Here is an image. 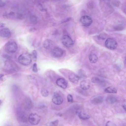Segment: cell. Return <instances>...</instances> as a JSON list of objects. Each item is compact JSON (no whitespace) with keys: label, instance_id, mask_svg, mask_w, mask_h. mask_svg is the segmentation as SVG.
<instances>
[{"label":"cell","instance_id":"cell-1","mask_svg":"<svg viewBox=\"0 0 126 126\" xmlns=\"http://www.w3.org/2000/svg\"><path fill=\"white\" fill-rule=\"evenodd\" d=\"M18 60L20 64L25 66L29 65L32 61L31 55L27 53H23L20 55L19 57Z\"/></svg>","mask_w":126,"mask_h":126},{"label":"cell","instance_id":"cell-2","mask_svg":"<svg viewBox=\"0 0 126 126\" xmlns=\"http://www.w3.org/2000/svg\"><path fill=\"white\" fill-rule=\"evenodd\" d=\"M4 68L6 71L10 73L16 72L18 69L16 63L13 61L10 60L6 62Z\"/></svg>","mask_w":126,"mask_h":126},{"label":"cell","instance_id":"cell-3","mask_svg":"<svg viewBox=\"0 0 126 126\" xmlns=\"http://www.w3.org/2000/svg\"><path fill=\"white\" fill-rule=\"evenodd\" d=\"M5 48L8 52L14 53L16 51L18 47L16 43L13 41H9L5 45Z\"/></svg>","mask_w":126,"mask_h":126},{"label":"cell","instance_id":"cell-4","mask_svg":"<svg viewBox=\"0 0 126 126\" xmlns=\"http://www.w3.org/2000/svg\"><path fill=\"white\" fill-rule=\"evenodd\" d=\"M106 47L110 49L114 50L116 49L117 46V43L113 39L109 38L107 39L105 42Z\"/></svg>","mask_w":126,"mask_h":126},{"label":"cell","instance_id":"cell-5","mask_svg":"<svg viewBox=\"0 0 126 126\" xmlns=\"http://www.w3.org/2000/svg\"><path fill=\"white\" fill-rule=\"evenodd\" d=\"M28 120L30 123L33 125L38 124L41 120L40 116L35 113H32L29 116Z\"/></svg>","mask_w":126,"mask_h":126},{"label":"cell","instance_id":"cell-6","mask_svg":"<svg viewBox=\"0 0 126 126\" xmlns=\"http://www.w3.org/2000/svg\"><path fill=\"white\" fill-rule=\"evenodd\" d=\"M62 42L65 47H70L72 46L74 43L72 38L68 35H64L62 39Z\"/></svg>","mask_w":126,"mask_h":126},{"label":"cell","instance_id":"cell-7","mask_svg":"<svg viewBox=\"0 0 126 126\" xmlns=\"http://www.w3.org/2000/svg\"><path fill=\"white\" fill-rule=\"evenodd\" d=\"M81 24L84 26L88 27L92 23L93 20L91 18L88 16H84L81 17L80 19Z\"/></svg>","mask_w":126,"mask_h":126},{"label":"cell","instance_id":"cell-8","mask_svg":"<svg viewBox=\"0 0 126 126\" xmlns=\"http://www.w3.org/2000/svg\"><path fill=\"white\" fill-rule=\"evenodd\" d=\"M52 101L55 104L59 105L61 104L63 102L62 97L59 94L54 93L52 97Z\"/></svg>","mask_w":126,"mask_h":126},{"label":"cell","instance_id":"cell-9","mask_svg":"<svg viewBox=\"0 0 126 126\" xmlns=\"http://www.w3.org/2000/svg\"><path fill=\"white\" fill-rule=\"evenodd\" d=\"M52 53V56L54 57L59 58L63 56L64 51L61 48L58 47H56L53 49Z\"/></svg>","mask_w":126,"mask_h":126},{"label":"cell","instance_id":"cell-10","mask_svg":"<svg viewBox=\"0 0 126 126\" xmlns=\"http://www.w3.org/2000/svg\"><path fill=\"white\" fill-rule=\"evenodd\" d=\"M56 83L58 86L63 89H66L68 85L67 81L65 79L62 78L58 79L56 80Z\"/></svg>","mask_w":126,"mask_h":126},{"label":"cell","instance_id":"cell-11","mask_svg":"<svg viewBox=\"0 0 126 126\" xmlns=\"http://www.w3.org/2000/svg\"><path fill=\"white\" fill-rule=\"evenodd\" d=\"M11 35V32L9 29L8 28H3L0 30V35L2 37L9 38Z\"/></svg>","mask_w":126,"mask_h":126},{"label":"cell","instance_id":"cell-12","mask_svg":"<svg viewBox=\"0 0 126 126\" xmlns=\"http://www.w3.org/2000/svg\"><path fill=\"white\" fill-rule=\"evenodd\" d=\"M76 113L79 117L82 120H87L90 118V116L89 115L83 111H76Z\"/></svg>","mask_w":126,"mask_h":126},{"label":"cell","instance_id":"cell-13","mask_svg":"<svg viewBox=\"0 0 126 126\" xmlns=\"http://www.w3.org/2000/svg\"><path fill=\"white\" fill-rule=\"evenodd\" d=\"M104 101L103 97L98 95L94 97L91 100L92 103L94 105H97L102 103Z\"/></svg>","mask_w":126,"mask_h":126},{"label":"cell","instance_id":"cell-14","mask_svg":"<svg viewBox=\"0 0 126 126\" xmlns=\"http://www.w3.org/2000/svg\"><path fill=\"white\" fill-rule=\"evenodd\" d=\"M68 78L71 82L74 83H77L80 79L78 75L73 73L69 75Z\"/></svg>","mask_w":126,"mask_h":126},{"label":"cell","instance_id":"cell-15","mask_svg":"<svg viewBox=\"0 0 126 126\" xmlns=\"http://www.w3.org/2000/svg\"><path fill=\"white\" fill-rule=\"evenodd\" d=\"M80 88L84 90L89 89L90 87L89 83L85 80L81 81L80 83Z\"/></svg>","mask_w":126,"mask_h":126},{"label":"cell","instance_id":"cell-16","mask_svg":"<svg viewBox=\"0 0 126 126\" xmlns=\"http://www.w3.org/2000/svg\"><path fill=\"white\" fill-rule=\"evenodd\" d=\"M118 100L115 97L112 96H108L106 99V101L109 103L112 104L118 102Z\"/></svg>","mask_w":126,"mask_h":126},{"label":"cell","instance_id":"cell-17","mask_svg":"<svg viewBox=\"0 0 126 126\" xmlns=\"http://www.w3.org/2000/svg\"><path fill=\"white\" fill-rule=\"evenodd\" d=\"M91 80L92 82L93 83H97L99 84H103L105 81V80L103 79L97 77H93Z\"/></svg>","mask_w":126,"mask_h":126},{"label":"cell","instance_id":"cell-18","mask_svg":"<svg viewBox=\"0 0 126 126\" xmlns=\"http://www.w3.org/2000/svg\"><path fill=\"white\" fill-rule=\"evenodd\" d=\"M98 59L97 56L94 53H91L89 55V60L90 62L92 63H96Z\"/></svg>","mask_w":126,"mask_h":126},{"label":"cell","instance_id":"cell-19","mask_svg":"<svg viewBox=\"0 0 126 126\" xmlns=\"http://www.w3.org/2000/svg\"><path fill=\"white\" fill-rule=\"evenodd\" d=\"M3 16L4 17L8 19H14L16 17L15 13L13 12H10L8 13H5L3 14Z\"/></svg>","mask_w":126,"mask_h":126},{"label":"cell","instance_id":"cell-20","mask_svg":"<svg viewBox=\"0 0 126 126\" xmlns=\"http://www.w3.org/2000/svg\"><path fill=\"white\" fill-rule=\"evenodd\" d=\"M105 92L107 93L116 94L117 93L116 89L113 87L110 86L105 88L104 90Z\"/></svg>","mask_w":126,"mask_h":126},{"label":"cell","instance_id":"cell-21","mask_svg":"<svg viewBox=\"0 0 126 126\" xmlns=\"http://www.w3.org/2000/svg\"><path fill=\"white\" fill-rule=\"evenodd\" d=\"M52 45V42L51 41L47 39L43 43V46L44 48L48 49L51 48Z\"/></svg>","mask_w":126,"mask_h":126},{"label":"cell","instance_id":"cell-22","mask_svg":"<svg viewBox=\"0 0 126 126\" xmlns=\"http://www.w3.org/2000/svg\"><path fill=\"white\" fill-rule=\"evenodd\" d=\"M78 76L79 79H84L87 78V76L85 72L82 69H80L79 70Z\"/></svg>","mask_w":126,"mask_h":126},{"label":"cell","instance_id":"cell-23","mask_svg":"<svg viewBox=\"0 0 126 126\" xmlns=\"http://www.w3.org/2000/svg\"><path fill=\"white\" fill-rule=\"evenodd\" d=\"M30 20L31 23L32 24H35L38 22V19L36 16L32 15L30 16Z\"/></svg>","mask_w":126,"mask_h":126},{"label":"cell","instance_id":"cell-24","mask_svg":"<svg viewBox=\"0 0 126 126\" xmlns=\"http://www.w3.org/2000/svg\"><path fill=\"white\" fill-rule=\"evenodd\" d=\"M41 92L42 95L44 97H47L48 95V91L44 88L41 89Z\"/></svg>","mask_w":126,"mask_h":126},{"label":"cell","instance_id":"cell-25","mask_svg":"<svg viewBox=\"0 0 126 126\" xmlns=\"http://www.w3.org/2000/svg\"><path fill=\"white\" fill-rule=\"evenodd\" d=\"M31 56L34 61H36L37 57V53L36 51L35 50L32 51Z\"/></svg>","mask_w":126,"mask_h":126},{"label":"cell","instance_id":"cell-26","mask_svg":"<svg viewBox=\"0 0 126 126\" xmlns=\"http://www.w3.org/2000/svg\"><path fill=\"white\" fill-rule=\"evenodd\" d=\"M58 123L59 120H56L51 122L49 124L51 126H56L58 125Z\"/></svg>","mask_w":126,"mask_h":126},{"label":"cell","instance_id":"cell-27","mask_svg":"<svg viewBox=\"0 0 126 126\" xmlns=\"http://www.w3.org/2000/svg\"><path fill=\"white\" fill-rule=\"evenodd\" d=\"M114 28L116 31H120L124 29V27L122 26L119 25L115 27Z\"/></svg>","mask_w":126,"mask_h":126},{"label":"cell","instance_id":"cell-28","mask_svg":"<svg viewBox=\"0 0 126 126\" xmlns=\"http://www.w3.org/2000/svg\"><path fill=\"white\" fill-rule=\"evenodd\" d=\"M68 101L69 102H72L73 101V97L72 95L70 94H69L67 97Z\"/></svg>","mask_w":126,"mask_h":126},{"label":"cell","instance_id":"cell-29","mask_svg":"<svg viewBox=\"0 0 126 126\" xmlns=\"http://www.w3.org/2000/svg\"><path fill=\"white\" fill-rule=\"evenodd\" d=\"M32 71L34 72L35 73H37L38 71V70L37 68V65L35 63H34L33 65Z\"/></svg>","mask_w":126,"mask_h":126},{"label":"cell","instance_id":"cell-30","mask_svg":"<svg viewBox=\"0 0 126 126\" xmlns=\"http://www.w3.org/2000/svg\"><path fill=\"white\" fill-rule=\"evenodd\" d=\"M6 5L5 3L2 0H0V7H4Z\"/></svg>","mask_w":126,"mask_h":126},{"label":"cell","instance_id":"cell-31","mask_svg":"<svg viewBox=\"0 0 126 126\" xmlns=\"http://www.w3.org/2000/svg\"><path fill=\"white\" fill-rule=\"evenodd\" d=\"M105 36L103 34H100L98 36V38L100 39H104L105 38L106 36Z\"/></svg>","mask_w":126,"mask_h":126},{"label":"cell","instance_id":"cell-32","mask_svg":"<svg viewBox=\"0 0 126 126\" xmlns=\"http://www.w3.org/2000/svg\"><path fill=\"white\" fill-rule=\"evenodd\" d=\"M71 19V18L70 17H68L67 18L64 20H63L62 22V23H64L65 22H67V21H69Z\"/></svg>","mask_w":126,"mask_h":126},{"label":"cell","instance_id":"cell-33","mask_svg":"<svg viewBox=\"0 0 126 126\" xmlns=\"http://www.w3.org/2000/svg\"><path fill=\"white\" fill-rule=\"evenodd\" d=\"M110 0H101L102 1L105 3H109Z\"/></svg>","mask_w":126,"mask_h":126},{"label":"cell","instance_id":"cell-34","mask_svg":"<svg viewBox=\"0 0 126 126\" xmlns=\"http://www.w3.org/2000/svg\"><path fill=\"white\" fill-rule=\"evenodd\" d=\"M5 24L2 23H0V28L3 27L5 26Z\"/></svg>","mask_w":126,"mask_h":126},{"label":"cell","instance_id":"cell-35","mask_svg":"<svg viewBox=\"0 0 126 126\" xmlns=\"http://www.w3.org/2000/svg\"><path fill=\"white\" fill-rule=\"evenodd\" d=\"M122 107L124 110L126 111V106L125 104L123 105L122 106Z\"/></svg>","mask_w":126,"mask_h":126},{"label":"cell","instance_id":"cell-36","mask_svg":"<svg viewBox=\"0 0 126 126\" xmlns=\"http://www.w3.org/2000/svg\"><path fill=\"white\" fill-rule=\"evenodd\" d=\"M4 76V75L3 74H0V79L2 80L3 79V77Z\"/></svg>","mask_w":126,"mask_h":126},{"label":"cell","instance_id":"cell-37","mask_svg":"<svg viewBox=\"0 0 126 126\" xmlns=\"http://www.w3.org/2000/svg\"><path fill=\"white\" fill-rule=\"evenodd\" d=\"M2 102L0 100V105L1 104Z\"/></svg>","mask_w":126,"mask_h":126},{"label":"cell","instance_id":"cell-38","mask_svg":"<svg viewBox=\"0 0 126 126\" xmlns=\"http://www.w3.org/2000/svg\"><path fill=\"white\" fill-rule=\"evenodd\" d=\"M53 0L57 1H59V0Z\"/></svg>","mask_w":126,"mask_h":126}]
</instances>
